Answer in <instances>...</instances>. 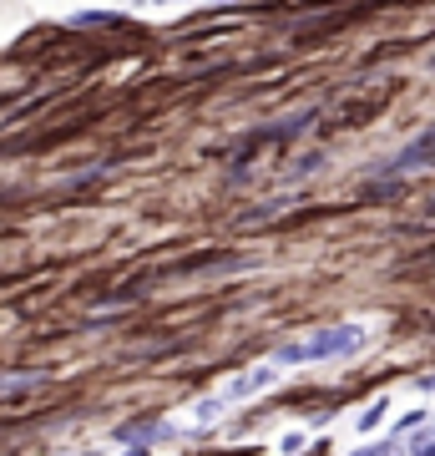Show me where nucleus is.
Returning <instances> with one entry per match:
<instances>
[{
  "label": "nucleus",
  "mask_w": 435,
  "mask_h": 456,
  "mask_svg": "<svg viewBox=\"0 0 435 456\" xmlns=\"http://www.w3.org/2000/svg\"><path fill=\"white\" fill-rule=\"evenodd\" d=\"M359 345V325H339V330H324L304 345H284L278 350V365H294V360H324V355H339V350H355Z\"/></svg>",
  "instance_id": "obj_1"
},
{
  "label": "nucleus",
  "mask_w": 435,
  "mask_h": 456,
  "mask_svg": "<svg viewBox=\"0 0 435 456\" xmlns=\"http://www.w3.org/2000/svg\"><path fill=\"white\" fill-rule=\"evenodd\" d=\"M410 456H435V431H420V436L410 441Z\"/></svg>",
  "instance_id": "obj_4"
},
{
  "label": "nucleus",
  "mask_w": 435,
  "mask_h": 456,
  "mask_svg": "<svg viewBox=\"0 0 435 456\" xmlns=\"http://www.w3.org/2000/svg\"><path fill=\"white\" fill-rule=\"evenodd\" d=\"M359 456H405V452H400V441H390V446H370V452H359Z\"/></svg>",
  "instance_id": "obj_5"
},
{
  "label": "nucleus",
  "mask_w": 435,
  "mask_h": 456,
  "mask_svg": "<svg viewBox=\"0 0 435 456\" xmlns=\"http://www.w3.org/2000/svg\"><path fill=\"white\" fill-rule=\"evenodd\" d=\"M162 5H167V0H162Z\"/></svg>",
  "instance_id": "obj_6"
},
{
  "label": "nucleus",
  "mask_w": 435,
  "mask_h": 456,
  "mask_svg": "<svg viewBox=\"0 0 435 456\" xmlns=\"http://www.w3.org/2000/svg\"><path fill=\"white\" fill-rule=\"evenodd\" d=\"M274 380V370H254V375H243V380H233V395H248L258 391V386H269Z\"/></svg>",
  "instance_id": "obj_3"
},
{
  "label": "nucleus",
  "mask_w": 435,
  "mask_h": 456,
  "mask_svg": "<svg viewBox=\"0 0 435 456\" xmlns=\"http://www.w3.org/2000/svg\"><path fill=\"white\" fill-rule=\"evenodd\" d=\"M435 163V127L425 137H415L410 147H400V158L390 163V173H410V167H431Z\"/></svg>",
  "instance_id": "obj_2"
}]
</instances>
